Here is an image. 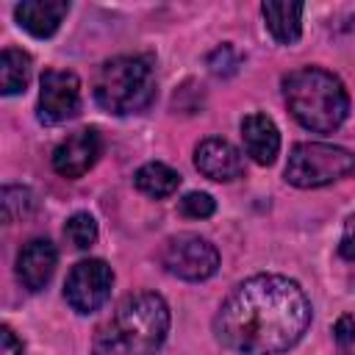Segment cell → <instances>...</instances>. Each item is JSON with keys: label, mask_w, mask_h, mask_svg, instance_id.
Masks as SVG:
<instances>
[{"label": "cell", "mask_w": 355, "mask_h": 355, "mask_svg": "<svg viewBox=\"0 0 355 355\" xmlns=\"http://www.w3.org/2000/svg\"><path fill=\"white\" fill-rule=\"evenodd\" d=\"M194 166H197L208 180L227 183V180L241 178V172H244V158H241V153H239L227 139L211 136V139H202V141L197 144V150H194Z\"/></svg>", "instance_id": "obj_10"}, {"label": "cell", "mask_w": 355, "mask_h": 355, "mask_svg": "<svg viewBox=\"0 0 355 355\" xmlns=\"http://www.w3.org/2000/svg\"><path fill=\"white\" fill-rule=\"evenodd\" d=\"M103 153V136L97 128H83L67 136L55 150H53V169L61 178H83L100 158Z\"/></svg>", "instance_id": "obj_9"}, {"label": "cell", "mask_w": 355, "mask_h": 355, "mask_svg": "<svg viewBox=\"0 0 355 355\" xmlns=\"http://www.w3.org/2000/svg\"><path fill=\"white\" fill-rule=\"evenodd\" d=\"M241 141L244 153L261 166L275 164L280 153V130L266 114H247L241 119Z\"/></svg>", "instance_id": "obj_12"}, {"label": "cell", "mask_w": 355, "mask_h": 355, "mask_svg": "<svg viewBox=\"0 0 355 355\" xmlns=\"http://www.w3.org/2000/svg\"><path fill=\"white\" fill-rule=\"evenodd\" d=\"M283 97L291 116L313 133H333L341 128L349 111L344 83L322 67H302L288 72L283 78Z\"/></svg>", "instance_id": "obj_3"}, {"label": "cell", "mask_w": 355, "mask_h": 355, "mask_svg": "<svg viewBox=\"0 0 355 355\" xmlns=\"http://www.w3.org/2000/svg\"><path fill=\"white\" fill-rule=\"evenodd\" d=\"M0 205H3V222H17V219L31 214L33 194L25 186H6L3 197H0Z\"/></svg>", "instance_id": "obj_18"}, {"label": "cell", "mask_w": 355, "mask_h": 355, "mask_svg": "<svg viewBox=\"0 0 355 355\" xmlns=\"http://www.w3.org/2000/svg\"><path fill=\"white\" fill-rule=\"evenodd\" d=\"M80 111V80L69 69H47L39 89V119L44 125H58Z\"/></svg>", "instance_id": "obj_8"}, {"label": "cell", "mask_w": 355, "mask_h": 355, "mask_svg": "<svg viewBox=\"0 0 355 355\" xmlns=\"http://www.w3.org/2000/svg\"><path fill=\"white\" fill-rule=\"evenodd\" d=\"M161 263L166 266L169 275L197 283V280H208L211 275H216L219 252L208 239L197 233H178L166 241L161 252Z\"/></svg>", "instance_id": "obj_6"}, {"label": "cell", "mask_w": 355, "mask_h": 355, "mask_svg": "<svg viewBox=\"0 0 355 355\" xmlns=\"http://www.w3.org/2000/svg\"><path fill=\"white\" fill-rule=\"evenodd\" d=\"M355 172V153L338 144L300 141L291 147L286 161V180L297 189H319Z\"/></svg>", "instance_id": "obj_5"}, {"label": "cell", "mask_w": 355, "mask_h": 355, "mask_svg": "<svg viewBox=\"0 0 355 355\" xmlns=\"http://www.w3.org/2000/svg\"><path fill=\"white\" fill-rule=\"evenodd\" d=\"M214 211H216V202L205 191H189L180 200V214L189 216V219H208Z\"/></svg>", "instance_id": "obj_19"}, {"label": "cell", "mask_w": 355, "mask_h": 355, "mask_svg": "<svg viewBox=\"0 0 355 355\" xmlns=\"http://www.w3.org/2000/svg\"><path fill=\"white\" fill-rule=\"evenodd\" d=\"M133 183H136V189H139L141 194L161 200V197H169V194L178 191L180 175H178L172 166L161 164V161H150V164L139 166V172L133 175Z\"/></svg>", "instance_id": "obj_15"}, {"label": "cell", "mask_w": 355, "mask_h": 355, "mask_svg": "<svg viewBox=\"0 0 355 355\" xmlns=\"http://www.w3.org/2000/svg\"><path fill=\"white\" fill-rule=\"evenodd\" d=\"M114 286V269L103 258L78 261L64 283V300L78 313H94L105 305Z\"/></svg>", "instance_id": "obj_7"}, {"label": "cell", "mask_w": 355, "mask_h": 355, "mask_svg": "<svg viewBox=\"0 0 355 355\" xmlns=\"http://www.w3.org/2000/svg\"><path fill=\"white\" fill-rule=\"evenodd\" d=\"M302 3H286V0H266L261 3V14L263 22L269 28V33L280 42V44H294L302 33Z\"/></svg>", "instance_id": "obj_14"}, {"label": "cell", "mask_w": 355, "mask_h": 355, "mask_svg": "<svg viewBox=\"0 0 355 355\" xmlns=\"http://www.w3.org/2000/svg\"><path fill=\"white\" fill-rule=\"evenodd\" d=\"M58 263L55 244L50 239H31L17 255V277L28 291H42Z\"/></svg>", "instance_id": "obj_11"}, {"label": "cell", "mask_w": 355, "mask_h": 355, "mask_svg": "<svg viewBox=\"0 0 355 355\" xmlns=\"http://www.w3.org/2000/svg\"><path fill=\"white\" fill-rule=\"evenodd\" d=\"M31 80V55L17 47H6L0 55V92L6 97L28 89Z\"/></svg>", "instance_id": "obj_16"}, {"label": "cell", "mask_w": 355, "mask_h": 355, "mask_svg": "<svg viewBox=\"0 0 355 355\" xmlns=\"http://www.w3.org/2000/svg\"><path fill=\"white\" fill-rule=\"evenodd\" d=\"M67 11H69L67 0H22L14 8V17H17L19 28H25L31 36L47 39L58 31Z\"/></svg>", "instance_id": "obj_13"}, {"label": "cell", "mask_w": 355, "mask_h": 355, "mask_svg": "<svg viewBox=\"0 0 355 355\" xmlns=\"http://www.w3.org/2000/svg\"><path fill=\"white\" fill-rule=\"evenodd\" d=\"M311 324V302L300 283L283 275H255L239 283L214 316L216 341L236 355H280Z\"/></svg>", "instance_id": "obj_1"}, {"label": "cell", "mask_w": 355, "mask_h": 355, "mask_svg": "<svg viewBox=\"0 0 355 355\" xmlns=\"http://www.w3.org/2000/svg\"><path fill=\"white\" fill-rule=\"evenodd\" d=\"M64 236L75 250H89L97 241V222L92 214H72L64 225Z\"/></svg>", "instance_id": "obj_17"}, {"label": "cell", "mask_w": 355, "mask_h": 355, "mask_svg": "<svg viewBox=\"0 0 355 355\" xmlns=\"http://www.w3.org/2000/svg\"><path fill=\"white\" fill-rule=\"evenodd\" d=\"M333 338H336L341 347L355 344V316H349V313L338 316V322L333 324Z\"/></svg>", "instance_id": "obj_21"}, {"label": "cell", "mask_w": 355, "mask_h": 355, "mask_svg": "<svg viewBox=\"0 0 355 355\" xmlns=\"http://www.w3.org/2000/svg\"><path fill=\"white\" fill-rule=\"evenodd\" d=\"M158 83L147 55H116L105 61L94 78V100L114 116L141 114L155 103Z\"/></svg>", "instance_id": "obj_4"}, {"label": "cell", "mask_w": 355, "mask_h": 355, "mask_svg": "<svg viewBox=\"0 0 355 355\" xmlns=\"http://www.w3.org/2000/svg\"><path fill=\"white\" fill-rule=\"evenodd\" d=\"M338 252H341V258L355 261V219L347 225V230H344V236L338 241Z\"/></svg>", "instance_id": "obj_23"}, {"label": "cell", "mask_w": 355, "mask_h": 355, "mask_svg": "<svg viewBox=\"0 0 355 355\" xmlns=\"http://www.w3.org/2000/svg\"><path fill=\"white\" fill-rule=\"evenodd\" d=\"M0 355H25L22 341L17 338V333L8 324L0 327Z\"/></svg>", "instance_id": "obj_22"}, {"label": "cell", "mask_w": 355, "mask_h": 355, "mask_svg": "<svg viewBox=\"0 0 355 355\" xmlns=\"http://www.w3.org/2000/svg\"><path fill=\"white\" fill-rule=\"evenodd\" d=\"M169 333V305L155 291H133L97 327L92 355H158Z\"/></svg>", "instance_id": "obj_2"}, {"label": "cell", "mask_w": 355, "mask_h": 355, "mask_svg": "<svg viewBox=\"0 0 355 355\" xmlns=\"http://www.w3.org/2000/svg\"><path fill=\"white\" fill-rule=\"evenodd\" d=\"M208 67H211L214 75H230L239 67V55H236V50L230 44H222L208 55Z\"/></svg>", "instance_id": "obj_20"}]
</instances>
